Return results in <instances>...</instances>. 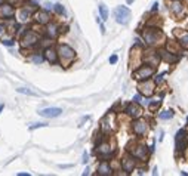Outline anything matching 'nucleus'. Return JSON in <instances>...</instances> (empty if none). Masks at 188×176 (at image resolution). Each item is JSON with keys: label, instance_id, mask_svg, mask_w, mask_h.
<instances>
[{"label": "nucleus", "instance_id": "f257e3e1", "mask_svg": "<svg viewBox=\"0 0 188 176\" xmlns=\"http://www.w3.org/2000/svg\"><path fill=\"white\" fill-rule=\"evenodd\" d=\"M114 18L119 24L122 25H126L129 21H130V10L126 7V6H117L114 9Z\"/></svg>", "mask_w": 188, "mask_h": 176}, {"label": "nucleus", "instance_id": "5701e85b", "mask_svg": "<svg viewBox=\"0 0 188 176\" xmlns=\"http://www.w3.org/2000/svg\"><path fill=\"white\" fill-rule=\"evenodd\" d=\"M33 62H34V64H42V62H43V56L34 55V56H33Z\"/></svg>", "mask_w": 188, "mask_h": 176}, {"label": "nucleus", "instance_id": "20e7f679", "mask_svg": "<svg viewBox=\"0 0 188 176\" xmlns=\"http://www.w3.org/2000/svg\"><path fill=\"white\" fill-rule=\"evenodd\" d=\"M37 41H39L37 34H36V33H33V31H27V34H25V36H24V39H22V46L30 47V46H34Z\"/></svg>", "mask_w": 188, "mask_h": 176}, {"label": "nucleus", "instance_id": "aec40b11", "mask_svg": "<svg viewBox=\"0 0 188 176\" xmlns=\"http://www.w3.org/2000/svg\"><path fill=\"white\" fill-rule=\"evenodd\" d=\"M56 33H58V31H56V25H55V24H50V25L47 27V34H49L50 37H55Z\"/></svg>", "mask_w": 188, "mask_h": 176}, {"label": "nucleus", "instance_id": "c756f323", "mask_svg": "<svg viewBox=\"0 0 188 176\" xmlns=\"http://www.w3.org/2000/svg\"><path fill=\"white\" fill-rule=\"evenodd\" d=\"M133 101H135V102H141V96H139V95H135V96H133Z\"/></svg>", "mask_w": 188, "mask_h": 176}, {"label": "nucleus", "instance_id": "7ed1b4c3", "mask_svg": "<svg viewBox=\"0 0 188 176\" xmlns=\"http://www.w3.org/2000/svg\"><path fill=\"white\" fill-rule=\"evenodd\" d=\"M59 56H61L62 59L71 61V59L76 56V52H74L68 44H61V46H59Z\"/></svg>", "mask_w": 188, "mask_h": 176}, {"label": "nucleus", "instance_id": "72a5a7b5", "mask_svg": "<svg viewBox=\"0 0 188 176\" xmlns=\"http://www.w3.org/2000/svg\"><path fill=\"white\" fill-rule=\"evenodd\" d=\"M132 1H133V0H128V3H132Z\"/></svg>", "mask_w": 188, "mask_h": 176}, {"label": "nucleus", "instance_id": "6ab92c4d", "mask_svg": "<svg viewBox=\"0 0 188 176\" xmlns=\"http://www.w3.org/2000/svg\"><path fill=\"white\" fill-rule=\"evenodd\" d=\"M159 117H160L162 120H169V119L173 117V113H172V111H163V113L159 114Z\"/></svg>", "mask_w": 188, "mask_h": 176}, {"label": "nucleus", "instance_id": "9b49d317", "mask_svg": "<svg viewBox=\"0 0 188 176\" xmlns=\"http://www.w3.org/2000/svg\"><path fill=\"white\" fill-rule=\"evenodd\" d=\"M122 166H123V169L129 173V172L133 170V167H135V161H133V159H125Z\"/></svg>", "mask_w": 188, "mask_h": 176}, {"label": "nucleus", "instance_id": "473e14b6", "mask_svg": "<svg viewBox=\"0 0 188 176\" xmlns=\"http://www.w3.org/2000/svg\"><path fill=\"white\" fill-rule=\"evenodd\" d=\"M3 108H4V105H3V104H0V113L3 111Z\"/></svg>", "mask_w": 188, "mask_h": 176}, {"label": "nucleus", "instance_id": "412c9836", "mask_svg": "<svg viewBox=\"0 0 188 176\" xmlns=\"http://www.w3.org/2000/svg\"><path fill=\"white\" fill-rule=\"evenodd\" d=\"M53 9H55L58 13H61V15H62V13H65V9H64V6H62V4H59V3L53 4Z\"/></svg>", "mask_w": 188, "mask_h": 176}, {"label": "nucleus", "instance_id": "a878e982", "mask_svg": "<svg viewBox=\"0 0 188 176\" xmlns=\"http://www.w3.org/2000/svg\"><path fill=\"white\" fill-rule=\"evenodd\" d=\"M181 43H182L184 46H187V47H188V33H187V34H184V36L181 37Z\"/></svg>", "mask_w": 188, "mask_h": 176}, {"label": "nucleus", "instance_id": "7c9ffc66", "mask_svg": "<svg viewBox=\"0 0 188 176\" xmlns=\"http://www.w3.org/2000/svg\"><path fill=\"white\" fill-rule=\"evenodd\" d=\"M10 3H16V4H19V3H22V0H10Z\"/></svg>", "mask_w": 188, "mask_h": 176}, {"label": "nucleus", "instance_id": "cd10ccee", "mask_svg": "<svg viewBox=\"0 0 188 176\" xmlns=\"http://www.w3.org/2000/svg\"><path fill=\"white\" fill-rule=\"evenodd\" d=\"M87 161H89V156H87V153H85V154H83V160H82V163L86 164Z\"/></svg>", "mask_w": 188, "mask_h": 176}, {"label": "nucleus", "instance_id": "f704fd0d", "mask_svg": "<svg viewBox=\"0 0 188 176\" xmlns=\"http://www.w3.org/2000/svg\"><path fill=\"white\" fill-rule=\"evenodd\" d=\"M1 3H3V0H0V4H1Z\"/></svg>", "mask_w": 188, "mask_h": 176}, {"label": "nucleus", "instance_id": "a211bd4d", "mask_svg": "<svg viewBox=\"0 0 188 176\" xmlns=\"http://www.w3.org/2000/svg\"><path fill=\"white\" fill-rule=\"evenodd\" d=\"M19 93H24V95H30V96H37V93L36 92H31L30 89H27V87H19V89H16Z\"/></svg>", "mask_w": 188, "mask_h": 176}, {"label": "nucleus", "instance_id": "39448f33", "mask_svg": "<svg viewBox=\"0 0 188 176\" xmlns=\"http://www.w3.org/2000/svg\"><path fill=\"white\" fill-rule=\"evenodd\" d=\"M153 73H154V70H153L151 67H141V68L135 73V77H136L138 80H147Z\"/></svg>", "mask_w": 188, "mask_h": 176}, {"label": "nucleus", "instance_id": "393cba45", "mask_svg": "<svg viewBox=\"0 0 188 176\" xmlns=\"http://www.w3.org/2000/svg\"><path fill=\"white\" fill-rule=\"evenodd\" d=\"M46 126H47L46 123H36V124H33L30 129H31V130H34V129H37V127H46Z\"/></svg>", "mask_w": 188, "mask_h": 176}, {"label": "nucleus", "instance_id": "6e6552de", "mask_svg": "<svg viewBox=\"0 0 188 176\" xmlns=\"http://www.w3.org/2000/svg\"><path fill=\"white\" fill-rule=\"evenodd\" d=\"M133 132H135L136 135H144V133L147 132V124H145L144 121H136V123H133Z\"/></svg>", "mask_w": 188, "mask_h": 176}, {"label": "nucleus", "instance_id": "f03ea898", "mask_svg": "<svg viewBox=\"0 0 188 176\" xmlns=\"http://www.w3.org/2000/svg\"><path fill=\"white\" fill-rule=\"evenodd\" d=\"M42 117H46V119H55L58 116L62 114V110L61 108H56V107H50V108H44L39 113Z\"/></svg>", "mask_w": 188, "mask_h": 176}, {"label": "nucleus", "instance_id": "f8f14e48", "mask_svg": "<svg viewBox=\"0 0 188 176\" xmlns=\"http://www.w3.org/2000/svg\"><path fill=\"white\" fill-rule=\"evenodd\" d=\"M0 15L4 18H9V16H12L13 15V9H12V6H9V4H4V6H1V9H0Z\"/></svg>", "mask_w": 188, "mask_h": 176}, {"label": "nucleus", "instance_id": "4468645a", "mask_svg": "<svg viewBox=\"0 0 188 176\" xmlns=\"http://www.w3.org/2000/svg\"><path fill=\"white\" fill-rule=\"evenodd\" d=\"M46 58H47L49 62L56 64V53H55V50H52V49H46Z\"/></svg>", "mask_w": 188, "mask_h": 176}, {"label": "nucleus", "instance_id": "423d86ee", "mask_svg": "<svg viewBox=\"0 0 188 176\" xmlns=\"http://www.w3.org/2000/svg\"><path fill=\"white\" fill-rule=\"evenodd\" d=\"M159 36H160V33L156 31V30H147L145 34H144V37H145V40H147L148 43H156Z\"/></svg>", "mask_w": 188, "mask_h": 176}, {"label": "nucleus", "instance_id": "c9c22d12", "mask_svg": "<svg viewBox=\"0 0 188 176\" xmlns=\"http://www.w3.org/2000/svg\"><path fill=\"white\" fill-rule=\"evenodd\" d=\"M1 30H3V28H1V27H0V31H1Z\"/></svg>", "mask_w": 188, "mask_h": 176}, {"label": "nucleus", "instance_id": "c85d7f7f", "mask_svg": "<svg viewBox=\"0 0 188 176\" xmlns=\"http://www.w3.org/2000/svg\"><path fill=\"white\" fill-rule=\"evenodd\" d=\"M117 62V56L116 55H113L111 58H110V64H116Z\"/></svg>", "mask_w": 188, "mask_h": 176}, {"label": "nucleus", "instance_id": "dca6fc26", "mask_svg": "<svg viewBox=\"0 0 188 176\" xmlns=\"http://www.w3.org/2000/svg\"><path fill=\"white\" fill-rule=\"evenodd\" d=\"M139 89H141V92H144L145 95H151V92H153V84H150V83L147 81V86L142 84Z\"/></svg>", "mask_w": 188, "mask_h": 176}, {"label": "nucleus", "instance_id": "9d476101", "mask_svg": "<svg viewBox=\"0 0 188 176\" xmlns=\"http://www.w3.org/2000/svg\"><path fill=\"white\" fill-rule=\"evenodd\" d=\"M98 154H99L101 159H107V157L110 156V145H108V144H102V145H99Z\"/></svg>", "mask_w": 188, "mask_h": 176}, {"label": "nucleus", "instance_id": "2eb2a0df", "mask_svg": "<svg viewBox=\"0 0 188 176\" xmlns=\"http://www.w3.org/2000/svg\"><path fill=\"white\" fill-rule=\"evenodd\" d=\"M99 13H101V18H102L104 21L108 19V9H107V6H105L104 3L99 4Z\"/></svg>", "mask_w": 188, "mask_h": 176}, {"label": "nucleus", "instance_id": "4be33fe9", "mask_svg": "<svg viewBox=\"0 0 188 176\" xmlns=\"http://www.w3.org/2000/svg\"><path fill=\"white\" fill-rule=\"evenodd\" d=\"M172 9H173V12H175V13H179V12H181V3H179V1H173Z\"/></svg>", "mask_w": 188, "mask_h": 176}, {"label": "nucleus", "instance_id": "bb28decb", "mask_svg": "<svg viewBox=\"0 0 188 176\" xmlns=\"http://www.w3.org/2000/svg\"><path fill=\"white\" fill-rule=\"evenodd\" d=\"M1 43H3L4 46H13V41H12V40H1Z\"/></svg>", "mask_w": 188, "mask_h": 176}, {"label": "nucleus", "instance_id": "f3484780", "mask_svg": "<svg viewBox=\"0 0 188 176\" xmlns=\"http://www.w3.org/2000/svg\"><path fill=\"white\" fill-rule=\"evenodd\" d=\"M133 156H135V157H139V159H145V156H147L145 148H144V147H138V150L133 153Z\"/></svg>", "mask_w": 188, "mask_h": 176}, {"label": "nucleus", "instance_id": "0eeeda50", "mask_svg": "<svg viewBox=\"0 0 188 176\" xmlns=\"http://www.w3.org/2000/svg\"><path fill=\"white\" fill-rule=\"evenodd\" d=\"M113 173L111 172V167H110V164L108 163H101L99 166H98V175H102V176H110Z\"/></svg>", "mask_w": 188, "mask_h": 176}, {"label": "nucleus", "instance_id": "1a4fd4ad", "mask_svg": "<svg viewBox=\"0 0 188 176\" xmlns=\"http://www.w3.org/2000/svg\"><path fill=\"white\" fill-rule=\"evenodd\" d=\"M36 21L40 22V24H47L49 22V15L46 10H42V12H37L36 13Z\"/></svg>", "mask_w": 188, "mask_h": 176}, {"label": "nucleus", "instance_id": "2f4dec72", "mask_svg": "<svg viewBox=\"0 0 188 176\" xmlns=\"http://www.w3.org/2000/svg\"><path fill=\"white\" fill-rule=\"evenodd\" d=\"M18 176H30V173H18Z\"/></svg>", "mask_w": 188, "mask_h": 176}, {"label": "nucleus", "instance_id": "b1692460", "mask_svg": "<svg viewBox=\"0 0 188 176\" xmlns=\"http://www.w3.org/2000/svg\"><path fill=\"white\" fill-rule=\"evenodd\" d=\"M28 16H30V12H28L27 9H24V10L21 12V19L25 21V19H28Z\"/></svg>", "mask_w": 188, "mask_h": 176}, {"label": "nucleus", "instance_id": "ddd939ff", "mask_svg": "<svg viewBox=\"0 0 188 176\" xmlns=\"http://www.w3.org/2000/svg\"><path fill=\"white\" fill-rule=\"evenodd\" d=\"M126 111H128L130 116H133V117H138V116L141 114V110H139L136 105H133V104H132V105H129V107L126 108Z\"/></svg>", "mask_w": 188, "mask_h": 176}]
</instances>
